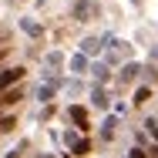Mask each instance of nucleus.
Segmentation results:
<instances>
[{"mask_svg":"<svg viewBox=\"0 0 158 158\" xmlns=\"http://www.w3.org/2000/svg\"><path fill=\"white\" fill-rule=\"evenodd\" d=\"M20 74H24V67H7V71L0 74V91H3V88H10L14 81H20Z\"/></svg>","mask_w":158,"mask_h":158,"instance_id":"f257e3e1","label":"nucleus"},{"mask_svg":"<svg viewBox=\"0 0 158 158\" xmlns=\"http://www.w3.org/2000/svg\"><path fill=\"white\" fill-rule=\"evenodd\" d=\"M71 118L81 121V128H88V125H84V111H81V108H71Z\"/></svg>","mask_w":158,"mask_h":158,"instance_id":"f03ea898","label":"nucleus"},{"mask_svg":"<svg viewBox=\"0 0 158 158\" xmlns=\"http://www.w3.org/2000/svg\"><path fill=\"white\" fill-rule=\"evenodd\" d=\"M155 61H158V47H155Z\"/></svg>","mask_w":158,"mask_h":158,"instance_id":"0eeeda50","label":"nucleus"},{"mask_svg":"<svg viewBox=\"0 0 158 158\" xmlns=\"http://www.w3.org/2000/svg\"><path fill=\"white\" fill-rule=\"evenodd\" d=\"M131 158H145V155H141V148H135V152H131Z\"/></svg>","mask_w":158,"mask_h":158,"instance_id":"423d86ee","label":"nucleus"},{"mask_svg":"<svg viewBox=\"0 0 158 158\" xmlns=\"http://www.w3.org/2000/svg\"><path fill=\"white\" fill-rule=\"evenodd\" d=\"M71 67H74V71H84V57H81V54H77V57H74V61H71Z\"/></svg>","mask_w":158,"mask_h":158,"instance_id":"39448f33","label":"nucleus"},{"mask_svg":"<svg viewBox=\"0 0 158 158\" xmlns=\"http://www.w3.org/2000/svg\"><path fill=\"white\" fill-rule=\"evenodd\" d=\"M148 131L155 135V145H158V121H155V118H148Z\"/></svg>","mask_w":158,"mask_h":158,"instance_id":"7ed1b4c3","label":"nucleus"},{"mask_svg":"<svg viewBox=\"0 0 158 158\" xmlns=\"http://www.w3.org/2000/svg\"><path fill=\"white\" fill-rule=\"evenodd\" d=\"M98 51V40H84V54H94Z\"/></svg>","mask_w":158,"mask_h":158,"instance_id":"20e7f679","label":"nucleus"}]
</instances>
